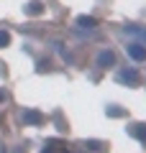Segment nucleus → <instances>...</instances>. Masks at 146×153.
Listing matches in <instances>:
<instances>
[{"mask_svg": "<svg viewBox=\"0 0 146 153\" xmlns=\"http://www.w3.org/2000/svg\"><path fill=\"white\" fill-rule=\"evenodd\" d=\"M126 51H128V56H131V59H136V61H144V59H146V49H144L141 44L126 46Z\"/></svg>", "mask_w": 146, "mask_h": 153, "instance_id": "nucleus-1", "label": "nucleus"}, {"mask_svg": "<svg viewBox=\"0 0 146 153\" xmlns=\"http://www.w3.org/2000/svg\"><path fill=\"white\" fill-rule=\"evenodd\" d=\"M118 82L136 84V82H138V71H136V69H126V71H120V74H118Z\"/></svg>", "mask_w": 146, "mask_h": 153, "instance_id": "nucleus-2", "label": "nucleus"}, {"mask_svg": "<svg viewBox=\"0 0 146 153\" xmlns=\"http://www.w3.org/2000/svg\"><path fill=\"white\" fill-rule=\"evenodd\" d=\"M23 120L31 123V125H41V123H44V115L36 112V110H26V112H23Z\"/></svg>", "mask_w": 146, "mask_h": 153, "instance_id": "nucleus-3", "label": "nucleus"}, {"mask_svg": "<svg viewBox=\"0 0 146 153\" xmlns=\"http://www.w3.org/2000/svg\"><path fill=\"white\" fill-rule=\"evenodd\" d=\"M131 135H136L146 146V125H133V128H131Z\"/></svg>", "mask_w": 146, "mask_h": 153, "instance_id": "nucleus-4", "label": "nucleus"}, {"mask_svg": "<svg viewBox=\"0 0 146 153\" xmlns=\"http://www.w3.org/2000/svg\"><path fill=\"white\" fill-rule=\"evenodd\" d=\"M97 61H100V66H105V64H113V54H110V51H103Z\"/></svg>", "mask_w": 146, "mask_h": 153, "instance_id": "nucleus-5", "label": "nucleus"}, {"mask_svg": "<svg viewBox=\"0 0 146 153\" xmlns=\"http://www.w3.org/2000/svg\"><path fill=\"white\" fill-rule=\"evenodd\" d=\"M41 10H44V8L38 5V3H28V5H26V13H31V16H38Z\"/></svg>", "mask_w": 146, "mask_h": 153, "instance_id": "nucleus-6", "label": "nucleus"}, {"mask_svg": "<svg viewBox=\"0 0 146 153\" xmlns=\"http://www.w3.org/2000/svg\"><path fill=\"white\" fill-rule=\"evenodd\" d=\"M77 23H80V26L92 28V26H95V18H87V16H82V18H77Z\"/></svg>", "mask_w": 146, "mask_h": 153, "instance_id": "nucleus-7", "label": "nucleus"}, {"mask_svg": "<svg viewBox=\"0 0 146 153\" xmlns=\"http://www.w3.org/2000/svg\"><path fill=\"white\" fill-rule=\"evenodd\" d=\"M8 44H11V36L5 31H0V46H8Z\"/></svg>", "mask_w": 146, "mask_h": 153, "instance_id": "nucleus-8", "label": "nucleus"}, {"mask_svg": "<svg viewBox=\"0 0 146 153\" xmlns=\"http://www.w3.org/2000/svg\"><path fill=\"white\" fill-rule=\"evenodd\" d=\"M108 115H113V117H120V115H123V110H118V107H110V110H108Z\"/></svg>", "mask_w": 146, "mask_h": 153, "instance_id": "nucleus-9", "label": "nucleus"}, {"mask_svg": "<svg viewBox=\"0 0 146 153\" xmlns=\"http://www.w3.org/2000/svg\"><path fill=\"white\" fill-rule=\"evenodd\" d=\"M0 100H5V92H3V89H0Z\"/></svg>", "mask_w": 146, "mask_h": 153, "instance_id": "nucleus-10", "label": "nucleus"}]
</instances>
